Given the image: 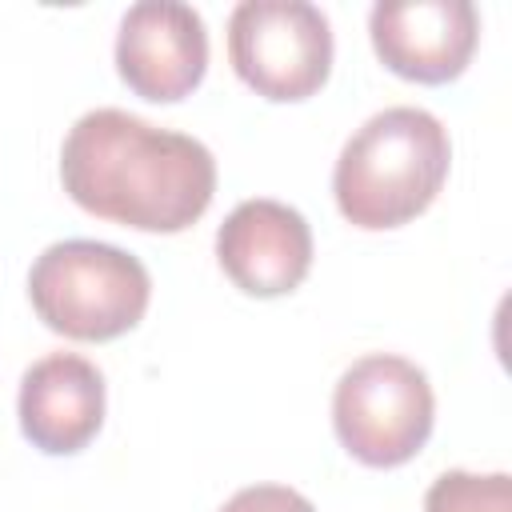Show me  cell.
Returning <instances> with one entry per match:
<instances>
[{"mask_svg": "<svg viewBox=\"0 0 512 512\" xmlns=\"http://www.w3.org/2000/svg\"><path fill=\"white\" fill-rule=\"evenodd\" d=\"M64 192L92 216L136 232H184L216 192L212 152L124 108L84 112L60 148Z\"/></svg>", "mask_w": 512, "mask_h": 512, "instance_id": "obj_1", "label": "cell"}, {"mask_svg": "<svg viewBox=\"0 0 512 512\" xmlns=\"http://www.w3.org/2000/svg\"><path fill=\"white\" fill-rule=\"evenodd\" d=\"M448 128L412 104L368 116L332 168L336 208L348 224L380 232L416 220L448 180Z\"/></svg>", "mask_w": 512, "mask_h": 512, "instance_id": "obj_2", "label": "cell"}, {"mask_svg": "<svg viewBox=\"0 0 512 512\" xmlns=\"http://www.w3.org/2000/svg\"><path fill=\"white\" fill-rule=\"evenodd\" d=\"M36 316L68 340H116L132 332L152 300L148 268L104 240L48 244L28 272Z\"/></svg>", "mask_w": 512, "mask_h": 512, "instance_id": "obj_3", "label": "cell"}, {"mask_svg": "<svg viewBox=\"0 0 512 512\" xmlns=\"http://www.w3.org/2000/svg\"><path fill=\"white\" fill-rule=\"evenodd\" d=\"M436 400L424 368L404 356H360L332 392V428L368 468L408 464L432 436Z\"/></svg>", "mask_w": 512, "mask_h": 512, "instance_id": "obj_4", "label": "cell"}, {"mask_svg": "<svg viewBox=\"0 0 512 512\" xmlns=\"http://www.w3.org/2000/svg\"><path fill=\"white\" fill-rule=\"evenodd\" d=\"M228 60L264 100H308L332 72V24L308 0H244L228 16Z\"/></svg>", "mask_w": 512, "mask_h": 512, "instance_id": "obj_5", "label": "cell"}, {"mask_svg": "<svg viewBox=\"0 0 512 512\" xmlns=\"http://www.w3.org/2000/svg\"><path fill=\"white\" fill-rule=\"evenodd\" d=\"M208 68V28L192 4L180 0H140L124 12L116 32V72L120 80L152 100H184Z\"/></svg>", "mask_w": 512, "mask_h": 512, "instance_id": "obj_6", "label": "cell"}, {"mask_svg": "<svg viewBox=\"0 0 512 512\" xmlns=\"http://www.w3.org/2000/svg\"><path fill=\"white\" fill-rule=\"evenodd\" d=\"M368 36L388 72L448 84L476 52L480 16L468 0H380L368 12Z\"/></svg>", "mask_w": 512, "mask_h": 512, "instance_id": "obj_7", "label": "cell"}, {"mask_svg": "<svg viewBox=\"0 0 512 512\" xmlns=\"http://www.w3.org/2000/svg\"><path fill=\"white\" fill-rule=\"evenodd\" d=\"M216 260L240 292L284 296L312 268V228L280 200H244L216 232Z\"/></svg>", "mask_w": 512, "mask_h": 512, "instance_id": "obj_8", "label": "cell"}, {"mask_svg": "<svg viewBox=\"0 0 512 512\" xmlns=\"http://www.w3.org/2000/svg\"><path fill=\"white\" fill-rule=\"evenodd\" d=\"M20 432L48 456H72L104 424V376L76 352L40 356L20 380Z\"/></svg>", "mask_w": 512, "mask_h": 512, "instance_id": "obj_9", "label": "cell"}, {"mask_svg": "<svg viewBox=\"0 0 512 512\" xmlns=\"http://www.w3.org/2000/svg\"><path fill=\"white\" fill-rule=\"evenodd\" d=\"M424 512H512V476L508 472H440L424 496Z\"/></svg>", "mask_w": 512, "mask_h": 512, "instance_id": "obj_10", "label": "cell"}, {"mask_svg": "<svg viewBox=\"0 0 512 512\" xmlns=\"http://www.w3.org/2000/svg\"><path fill=\"white\" fill-rule=\"evenodd\" d=\"M220 512H316V508L296 488H284V484H252V488H240Z\"/></svg>", "mask_w": 512, "mask_h": 512, "instance_id": "obj_11", "label": "cell"}]
</instances>
